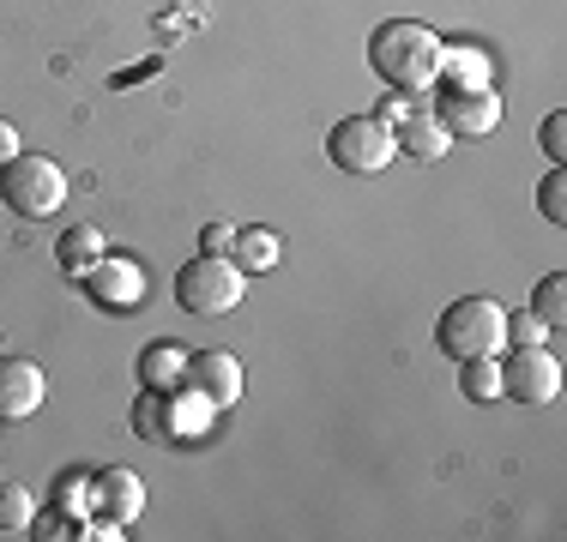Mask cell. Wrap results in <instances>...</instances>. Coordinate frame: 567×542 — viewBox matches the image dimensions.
<instances>
[{"instance_id":"24","label":"cell","mask_w":567,"mask_h":542,"mask_svg":"<svg viewBox=\"0 0 567 542\" xmlns=\"http://www.w3.org/2000/svg\"><path fill=\"white\" fill-rule=\"evenodd\" d=\"M55 507L66 512V519H85V512H91V477H66V488L55 494Z\"/></svg>"},{"instance_id":"7","label":"cell","mask_w":567,"mask_h":542,"mask_svg":"<svg viewBox=\"0 0 567 542\" xmlns=\"http://www.w3.org/2000/svg\"><path fill=\"white\" fill-rule=\"evenodd\" d=\"M561 392V362L549 344H525L502 362V398L513 404H549Z\"/></svg>"},{"instance_id":"22","label":"cell","mask_w":567,"mask_h":542,"mask_svg":"<svg viewBox=\"0 0 567 542\" xmlns=\"http://www.w3.org/2000/svg\"><path fill=\"white\" fill-rule=\"evenodd\" d=\"M133 428H140V440H164V392L145 386L140 404H133Z\"/></svg>"},{"instance_id":"19","label":"cell","mask_w":567,"mask_h":542,"mask_svg":"<svg viewBox=\"0 0 567 542\" xmlns=\"http://www.w3.org/2000/svg\"><path fill=\"white\" fill-rule=\"evenodd\" d=\"M31 519H37V494L24 482H0V531H31Z\"/></svg>"},{"instance_id":"14","label":"cell","mask_w":567,"mask_h":542,"mask_svg":"<svg viewBox=\"0 0 567 542\" xmlns=\"http://www.w3.org/2000/svg\"><path fill=\"white\" fill-rule=\"evenodd\" d=\"M103 253H110V236H103L97 223H73V229L55 241V265L66 271V278H85V271L97 265Z\"/></svg>"},{"instance_id":"23","label":"cell","mask_w":567,"mask_h":542,"mask_svg":"<svg viewBox=\"0 0 567 542\" xmlns=\"http://www.w3.org/2000/svg\"><path fill=\"white\" fill-rule=\"evenodd\" d=\"M549 337H556V332H549V325L537 320L532 308H525V314H507V344H513V350H525V344H549Z\"/></svg>"},{"instance_id":"6","label":"cell","mask_w":567,"mask_h":542,"mask_svg":"<svg viewBox=\"0 0 567 542\" xmlns=\"http://www.w3.org/2000/svg\"><path fill=\"white\" fill-rule=\"evenodd\" d=\"M435 121L453 133V139H489L495 127H502V97H495V85H435Z\"/></svg>"},{"instance_id":"28","label":"cell","mask_w":567,"mask_h":542,"mask_svg":"<svg viewBox=\"0 0 567 542\" xmlns=\"http://www.w3.org/2000/svg\"><path fill=\"white\" fill-rule=\"evenodd\" d=\"M0 356H7V337H0Z\"/></svg>"},{"instance_id":"13","label":"cell","mask_w":567,"mask_h":542,"mask_svg":"<svg viewBox=\"0 0 567 542\" xmlns=\"http://www.w3.org/2000/svg\"><path fill=\"white\" fill-rule=\"evenodd\" d=\"M187 386H199L218 410H229V404L241 398V386H248V374H241V362L229 356V350H199V356H187Z\"/></svg>"},{"instance_id":"12","label":"cell","mask_w":567,"mask_h":542,"mask_svg":"<svg viewBox=\"0 0 567 542\" xmlns=\"http://www.w3.org/2000/svg\"><path fill=\"white\" fill-rule=\"evenodd\" d=\"M91 512H103V519H115V524L145 519V482L133 477L127 465L97 470V477H91Z\"/></svg>"},{"instance_id":"16","label":"cell","mask_w":567,"mask_h":542,"mask_svg":"<svg viewBox=\"0 0 567 542\" xmlns=\"http://www.w3.org/2000/svg\"><path fill=\"white\" fill-rule=\"evenodd\" d=\"M489 79H495V66L477 43H447L441 49V79L435 85H489Z\"/></svg>"},{"instance_id":"18","label":"cell","mask_w":567,"mask_h":542,"mask_svg":"<svg viewBox=\"0 0 567 542\" xmlns=\"http://www.w3.org/2000/svg\"><path fill=\"white\" fill-rule=\"evenodd\" d=\"M458 392H465L471 404H495V398H502V362H495V356L458 362Z\"/></svg>"},{"instance_id":"11","label":"cell","mask_w":567,"mask_h":542,"mask_svg":"<svg viewBox=\"0 0 567 542\" xmlns=\"http://www.w3.org/2000/svg\"><path fill=\"white\" fill-rule=\"evenodd\" d=\"M393 139H399V152H404V157H416V163L447 157L453 133L435 121V108H429V91H423V97H411V108H404V115L393 121Z\"/></svg>"},{"instance_id":"20","label":"cell","mask_w":567,"mask_h":542,"mask_svg":"<svg viewBox=\"0 0 567 542\" xmlns=\"http://www.w3.org/2000/svg\"><path fill=\"white\" fill-rule=\"evenodd\" d=\"M532 314L549 325V332H561V320H567V278L561 271H549L544 283H537V295H532Z\"/></svg>"},{"instance_id":"1","label":"cell","mask_w":567,"mask_h":542,"mask_svg":"<svg viewBox=\"0 0 567 542\" xmlns=\"http://www.w3.org/2000/svg\"><path fill=\"white\" fill-rule=\"evenodd\" d=\"M441 49L447 43H441L429 24L393 19V24H381V31L369 37V66H374V79H381L386 91L423 97V91H435V79H441Z\"/></svg>"},{"instance_id":"27","label":"cell","mask_w":567,"mask_h":542,"mask_svg":"<svg viewBox=\"0 0 567 542\" xmlns=\"http://www.w3.org/2000/svg\"><path fill=\"white\" fill-rule=\"evenodd\" d=\"M19 152H24V145H19V127H12V121H0V163H12Z\"/></svg>"},{"instance_id":"17","label":"cell","mask_w":567,"mask_h":542,"mask_svg":"<svg viewBox=\"0 0 567 542\" xmlns=\"http://www.w3.org/2000/svg\"><path fill=\"white\" fill-rule=\"evenodd\" d=\"M182 374H187V350H182V344H152V350H140V386L169 392V386H182Z\"/></svg>"},{"instance_id":"26","label":"cell","mask_w":567,"mask_h":542,"mask_svg":"<svg viewBox=\"0 0 567 542\" xmlns=\"http://www.w3.org/2000/svg\"><path fill=\"white\" fill-rule=\"evenodd\" d=\"M229 241H236V229H229V223H206V236H199V253H229Z\"/></svg>"},{"instance_id":"3","label":"cell","mask_w":567,"mask_h":542,"mask_svg":"<svg viewBox=\"0 0 567 542\" xmlns=\"http://www.w3.org/2000/svg\"><path fill=\"white\" fill-rule=\"evenodd\" d=\"M241 295H248V271L229 260V253H194V260L175 271V302L199 320L236 314Z\"/></svg>"},{"instance_id":"21","label":"cell","mask_w":567,"mask_h":542,"mask_svg":"<svg viewBox=\"0 0 567 542\" xmlns=\"http://www.w3.org/2000/svg\"><path fill=\"white\" fill-rule=\"evenodd\" d=\"M537 211H544L556 229L567 223V175H561V163L544 175V181H537Z\"/></svg>"},{"instance_id":"25","label":"cell","mask_w":567,"mask_h":542,"mask_svg":"<svg viewBox=\"0 0 567 542\" xmlns=\"http://www.w3.org/2000/svg\"><path fill=\"white\" fill-rule=\"evenodd\" d=\"M537 139H544V157H549V163L567 157V115H561V108L544 121V133H537Z\"/></svg>"},{"instance_id":"15","label":"cell","mask_w":567,"mask_h":542,"mask_svg":"<svg viewBox=\"0 0 567 542\" xmlns=\"http://www.w3.org/2000/svg\"><path fill=\"white\" fill-rule=\"evenodd\" d=\"M229 260H236L241 271H272L284 260V241H278V229H266V223H254V229H236V241H229Z\"/></svg>"},{"instance_id":"5","label":"cell","mask_w":567,"mask_h":542,"mask_svg":"<svg viewBox=\"0 0 567 542\" xmlns=\"http://www.w3.org/2000/svg\"><path fill=\"white\" fill-rule=\"evenodd\" d=\"M327 157L350 175H381L386 163L399 157V139H393V127L374 121V115H344L339 127L327 133Z\"/></svg>"},{"instance_id":"8","label":"cell","mask_w":567,"mask_h":542,"mask_svg":"<svg viewBox=\"0 0 567 542\" xmlns=\"http://www.w3.org/2000/svg\"><path fill=\"white\" fill-rule=\"evenodd\" d=\"M79 283H85L91 302L110 308V314H133V308L145 302V290H152V283H145V265L127 260V253H103V260L91 265Z\"/></svg>"},{"instance_id":"9","label":"cell","mask_w":567,"mask_h":542,"mask_svg":"<svg viewBox=\"0 0 567 542\" xmlns=\"http://www.w3.org/2000/svg\"><path fill=\"white\" fill-rule=\"evenodd\" d=\"M49 398V374L24 356H0V423H31Z\"/></svg>"},{"instance_id":"2","label":"cell","mask_w":567,"mask_h":542,"mask_svg":"<svg viewBox=\"0 0 567 542\" xmlns=\"http://www.w3.org/2000/svg\"><path fill=\"white\" fill-rule=\"evenodd\" d=\"M507 344V308L495 295H458V302L441 308L435 320V350L453 362H471V356H502Z\"/></svg>"},{"instance_id":"4","label":"cell","mask_w":567,"mask_h":542,"mask_svg":"<svg viewBox=\"0 0 567 542\" xmlns=\"http://www.w3.org/2000/svg\"><path fill=\"white\" fill-rule=\"evenodd\" d=\"M0 206L12 217H55L66 206V169L43 152H19L12 163H0Z\"/></svg>"},{"instance_id":"10","label":"cell","mask_w":567,"mask_h":542,"mask_svg":"<svg viewBox=\"0 0 567 542\" xmlns=\"http://www.w3.org/2000/svg\"><path fill=\"white\" fill-rule=\"evenodd\" d=\"M212 423H218V404H212L199 386H187V379H182V386L164 392V440H175V446L206 440Z\"/></svg>"}]
</instances>
